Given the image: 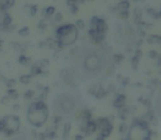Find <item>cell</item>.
Here are the masks:
<instances>
[{"label":"cell","instance_id":"4fadbf2b","mask_svg":"<svg viewBox=\"0 0 161 140\" xmlns=\"http://www.w3.org/2000/svg\"><path fill=\"white\" fill-rule=\"evenodd\" d=\"M54 12H55V8H54V7H49V8H47V10H46L47 15H51V14H53Z\"/></svg>","mask_w":161,"mask_h":140},{"label":"cell","instance_id":"4316f807","mask_svg":"<svg viewBox=\"0 0 161 140\" xmlns=\"http://www.w3.org/2000/svg\"><path fill=\"white\" fill-rule=\"evenodd\" d=\"M142 44V40H139L137 43H136V45H137V46H140Z\"/></svg>","mask_w":161,"mask_h":140},{"label":"cell","instance_id":"6da1fadb","mask_svg":"<svg viewBox=\"0 0 161 140\" xmlns=\"http://www.w3.org/2000/svg\"><path fill=\"white\" fill-rule=\"evenodd\" d=\"M70 72L75 80L88 82L103 78L112 72L103 51L89 47H78L71 51Z\"/></svg>","mask_w":161,"mask_h":140},{"label":"cell","instance_id":"7402d4cb","mask_svg":"<svg viewBox=\"0 0 161 140\" xmlns=\"http://www.w3.org/2000/svg\"><path fill=\"white\" fill-rule=\"evenodd\" d=\"M138 34L142 36V37H144V36H146V32H144V31H142V30H138Z\"/></svg>","mask_w":161,"mask_h":140},{"label":"cell","instance_id":"ffe728a7","mask_svg":"<svg viewBox=\"0 0 161 140\" xmlns=\"http://www.w3.org/2000/svg\"><path fill=\"white\" fill-rule=\"evenodd\" d=\"M138 65V58H136V57H134V59H133V66H134V68H136V66Z\"/></svg>","mask_w":161,"mask_h":140},{"label":"cell","instance_id":"5bb4252c","mask_svg":"<svg viewBox=\"0 0 161 140\" xmlns=\"http://www.w3.org/2000/svg\"><path fill=\"white\" fill-rule=\"evenodd\" d=\"M19 33H20V35L24 36V35L26 34V33H29V29L25 26V28H23V29H22V30H20V31H19Z\"/></svg>","mask_w":161,"mask_h":140},{"label":"cell","instance_id":"83f0119b","mask_svg":"<svg viewBox=\"0 0 161 140\" xmlns=\"http://www.w3.org/2000/svg\"><path fill=\"white\" fill-rule=\"evenodd\" d=\"M110 11H112V12H114V11H115V8H114V7H110Z\"/></svg>","mask_w":161,"mask_h":140},{"label":"cell","instance_id":"f546056e","mask_svg":"<svg viewBox=\"0 0 161 140\" xmlns=\"http://www.w3.org/2000/svg\"><path fill=\"white\" fill-rule=\"evenodd\" d=\"M159 62H159V64L161 65V58H160V59H159Z\"/></svg>","mask_w":161,"mask_h":140},{"label":"cell","instance_id":"d6a6232c","mask_svg":"<svg viewBox=\"0 0 161 140\" xmlns=\"http://www.w3.org/2000/svg\"><path fill=\"white\" fill-rule=\"evenodd\" d=\"M0 130H1V129H0Z\"/></svg>","mask_w":161,"mask_h":140},{"label":"cell","instance_id":"30bf717a","mask_svg":"<svg viewBox=\"0 0 161 140\" xmlns=\"http://www.w3.org/2000/svg\"><path fill=\"white\" fill-rule=\"evenodd\" d=\"M117 8L121 9V11H128V8H129L128 0H122L119 3V6H117Z\"/></svg>","mask_w":161,"mask_h":140},{"label":"cell","instance_id":"3957f363","mask_svg":"<svg viewBox=\"0 0 161 140\" xmlns=\"http://www.w3.org/2000/svg\"><path fill=\"white\" fill-rule=\"evenodd\" d=\"M48 118V108L42 101L32 103L26 110V121L33 127H42Z\"/></svg>","mask_w":161,"mask_h":140},{"label":"cell","instance_id":"603a6c76","mask_svg":"<svg viewBox=\"0 0 161 140\" xmlns=\"http://www.w3.org/2000/svg\"><path fill=\"white\" fill-rule=\"evenodd\" d=\"M71 9H72V13H77V11H78L77 6H71Z\"/></svg>","mask_w":161,"mask_h":140},{"label":"cell","instance_id":"d4e9b609","mask_svg":"<svg viewBox=\"0 0 161 140\" xmlns=\"http://www.w3.org/2000/svg\"><path fill=\"white\" fill-rule=\"evenodd\" d=\"M36 9H37V7H36V6H33V7H32V12H31V14H32V15L35 14V11H36Z\"/></svg>","mask_w":161,"mask_h":140},{"label":"cell","instance_id":"d6986e66","mask_svg":"<svg viewBox=\"0 0 161 140\" xmlns=\"http://www.w3.org/2000/svg\"><path fill=\"white\" fill-rule=\"evenodd\" d=\"M142 51H140V49H137V51H136V56H135V57L139 58V57H142Z\"/></svg>","mask_w":161,"mask_h":140},{"label":"cell","instance_id":"7a4b0ae2","mask_svg":"<svg viewBox=\"0 0 161 140\" xmlns=\"http://www.w3.org/2000/svg\"><path fill=\"white\" fill-rule=\"evenodd\" d=\"M52 107L58 116L72 117L80 107V100L71 91H59L56 92L52 99Z\"/></svg>","mask_w":161,"mask_h":140},{"label":"cell","instance_id":"7c38bea8","mask_svg":"<svg viewBox=\"0 0 161 140\" xmlns=\"http://www.w3.org/2000/svg\"><path fill=\"white\" fill-rule=\"evenodd\" d=\"M119 15H121L123 19H127L129 13H128V11H119Z\"/></svg>","mask_w":161,"mask_h":140},{"label":"cell","instance_id":"5b68a950","mask_svg":"<svg viewBox=\"0 0 161 140\" xmlns=\"http://www.w3.org/2000/svg\"><path fill=\"white\" fill-rule=\"evenodd\" d=\"M0 129L9 135L17 134L20 129V118L15 115H8L3 117L0 121Z\"/></svg>","mask_w":161,"mask_h":140},{"label":"cell","instance_id":"ac0fdd59","mask_svg":"<svg viewBox=\"0 0 161 140\" xmlns=\"http://www.w3.org/2000/svg\"><path fill=\"white\" fill-rule=\"evenodd\" d=\"M147 12H148L149 14L153 15L156 13V11H155V9H153V8H148V9H147Z\"/></svg>","mask_w":161,"mask_h":140},{"label":"cell","instance_id":"e0dca14e","mask_svg":"<svg viewBox=\"0 0 161 140\" xmlns=\"http://www.w3.org/2000/svg\"><path fill=\"white\" fill-rule=\"evenodd\" d=\"M149 55H150L151 58H157L158 57V54H157V51H151Z\"/></svg>","mask_w":161,"mask_h":140},{"label":"cell","instance_id":"44dd1931","mask_svg":"<svg viewBox=\"0 0 161 140\" xmlns=\"http://www.w3.org/2000/svg\"><path fill=\"white\" fill-rule=\"evenodd\" d=\"M145 28H146L147 30H150V29H153V24H151V23H146V24H145Z\"/></svg>","mask_w":161,"mask_h":140},{"label":"cell","instance_id":"8fae6325","mask_svg":"<svg viewBox=\"0 0 161 140\" xmlns=\"http://www.w3.org/2000/svg\"><path fill=\"white\" fill-rule=\"evenodd\" d=\"M113 59H114L115 62H121L122 60H123V55H121V54H116V55H114V57H113Z\"/></svg>","mask_w":161,"mask_h":140},{"label":"cell","instance_id":"52a82bcc","mask_svg":"<svg viewBox=\"0 0 161 140\" xmlns=\"http://www.w3.org/2000/svg\"><path fill=\"white\" fill-rule=\"evenodd\" d=\"M94 30L97 31V32L99 33H105L106 31H108V24L105 23V21H104L103 19H99V21H97V25H96V29Z\"/></svg>","mask_w":161,"mask_h":140},{"label":"cell","instance_id":"4dcf8cb0","mask_svg":"<svg viewBox=\"0 0 161 140\" xmlns=\"http://www.w3.org/2000/svg\"><path fill=\"white\" fill-rule=\"evenodd\" d=\"M134 1H138V0H134Z\"/></svg>","mask_w":161,"mask_h":140},{"label":"cell","instance_id":"8992f818","mask_svg":"<svg viewBox=\"0 0 161 140\" xmlns=\"http://www.w3.org/2000/svg\"><path fill=\"white\" fill-rule=\"evenodd\" d=\"M8 140H36V139L30 132H17V134L12 135V137L9 138Z\"/></svg>","mask_w":161,"mask_h":140},{"label":"cell","instance_id":"9c48e42d","mask_svg":"<svg viewBox=\"0 0 161 140\" xmlns=\"http://www.w3.org/2000/svg\"><path fill=\"white\" fill-rule=\"evenodd\" d=\"M142 15V8L139 7H136L135 10H134V18H135V23L140 21V18Z\"/></svg>","mask_w":161,"mask_h":140},{"label":"cell","instance_id":"2e32d148","mask_svg":"<svg viewBox=\"0 0 161 140\" xmlns=\"http://www.w3.org/2000/svg\"><path fill=\"white\" fill-rule=\"evenodd\" d=\"M11 22V18L10 17H8V15H7V17H4V19H3V22H2V23L4 24V25H7V24H9Z\"/></svg>","mask_w":161,"mask_h":140},{"label":"cell","instance_id":"1f68e13d","mask_svg":"<svg viewBox=\"0 0 161 140\" xmlns=\"http://www.w3.org/2000/svg\"><path fill=\"white\" fill-rule=\"evenodd\" d=\"M140 1H145V0H140Z\"/></svg>","mask_w":161,"mask_h":140},{"label":"cell","instance_id":"f1b7e54d","mask_svg":"<svg viewBox=\"0 0 161 140\" xmlns=\"http://www.w3.org/2000/svg\"><path fill=\"white\" fill-rule=\"evenodd\" d=\"M158 14H159V18H161V11H160L159 13H158Z\"/></svg>","mask_w":161,"mask_h":140},{"label":"cell","instance_id":"ba28073f","mask_svg":"<svg viewBox=\"0 0 161 140\" xmlns=\"http://www.w3.org/2000/svg\"><path fill=\"white\" fill-rule=\"evenodd\" d=\"M155 112L157 117L161 121V92L158 94L157 99H156V103H155Z\"/></svg>","mask_w":161,"mask_h":140},{"label":"cell","instance_id":"9a60e30c","mask_svg":"<svg viewBox=\"0 0 161 140\" xmlns=\"http://www.w3.org/2000/svg\"><path fill=\"white\" fill-rule=\"evenodd\" d=\"M77 26H78L79 29H81V30L85 28V23H83L82 20H78V21H77Z\"/></svg>","mask_w":161,"mask_h":140},{"label":"cell","instance_id":"277c9868","mask_svg":"<svg viewBox=\"0 0 161 140\" xmlns=\"http://www.w3.org/2000/svg\"><path fill=\"white\" fill-rule=\"evenodd\" d=\"M77 35H78V31H77V29L72 24L60 26L57 30V37L59 40L60 44H72L77 40Z\"/></svg>","mask_w":161,"mask_h":140},{"label":"cell","instance_id":"484cf974","mask_svg":"<svg viewBox=\"0 0 161 140\" xmlns=\"http://www.w3.org/2000/svg\"><path fill=\"white\" fill-rule=\"evenodd\" d=\"M147 42H148L149 44H153V43H155V40H153V38H151V37H149L148 40H147Z\"/></svg>","mask_w":161,"mask_h":140},{"label":"cell","instance_id":"cb8c5ba5","mask_svg":"<svg viewBox=\"0 0 161 140\" xmlns=\"http://www.w3.org/2000/svg\"><path fill=\"white\" fill-rule=\"evenodd\" d=\"M56 20H57V21L62 20V13H57V14H56Z\"/></svg>","mask_w":161,"mask_h":140}]
</instances>
